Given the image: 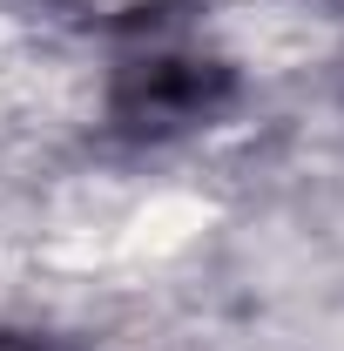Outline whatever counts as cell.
Masks as SVG:
<instances>
[{
    "instance_id": "6da1fadb",
    "label": "cell",
    "mask_w": 344,
    "mask_h": 351,
    "mask_svg": "<svg viewBox=\"0 0 344 351\" xmlns=\"http://www.w3.org/2000/svg\"><path fill=\"white\" fill-rule=\"evenodd\" d=\"M230 95V75L210 61H182V54H156V61H135L122 88H115V115L129 129H182V122H203L216 101Z\"/></svg>"
}]
</instances>
